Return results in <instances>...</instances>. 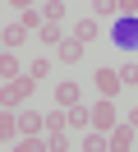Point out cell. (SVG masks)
<instances>
[{
  "label": "cell",
  "instance_id": "obj_22",
  "mask_svg": "<svg viewBox=\"0 0 138 152\" xmlns=\"http://www.w3.org/2000/svg\"><path fill=\"white\" fill-rule=\"evenodd\" d=\"M9 5H18V10H32V5H37V0H9Z\"/></svg>",
  "mask_w": 138,
  "mask_h": 152
},
{
  "label": "cell",
  "instance_id": "obj_6",
  "mask_svg": "<svg viewBox=\"0 0 138 152\" xmlns=\"http://www.w3.org/2000/svg\"><path fill=\"white\" fill-rule=\"evenodd\" d=\"M83 46H88V42H78V37H64L60 46H55L60 65H78V60H83Z\"/></svg>",
  "mask_w": 138,
  "mask_h": 152
},
{
  "label": "cell",
  "instance_id": "obj_20",
  "mask_svg": "<svg viewBox=\"0 0 138 152\" xmlns=\"http://www.w3.org/2000/svg\"><path fill=\"white\" fill-rule=\"evenodd\" d=\"M42 23H46L42 10H23V28H28V32H42Z\"/></svg>",
  "mask_w": 138,
  "mask_h": 152
},
{
  "label": "cell",
  "instance_id": "obj_15",
  "mask_svg": "<svg viewBox=\"0 0 138 152\" xmlns=\"http://www.w3.org/2000/svg\"><path fill=\"white\" fill-rule=\"evenodd\" d=\"M42 19L46 23H64V0H42Z\"/></svg>",
  "mask_w": 138,
  "mask_h": 152
},
{
  "label": "cell",
  "instance_id": "obj_18",
  "mask_svg": "<svg viewBox=\"0 0 138 152\" xmlns=\"http://www.w3.org/2000/svg\"><path fill=\"white\" fill-rule=\"evenodd\" d=\"M120 78H124V88H138V60H134V56L120 65Z\"/></svg>",
  "mask_w": 138,
  "mask_h": 152
},
{
  "label": "cell",
  "instance_id": "obj_2",
  "mask_svg": "<svg viewBox=\"0 0 138 152\" xmlns=\"http://www.w3.org/2000/svg\"><path fill=\"white\" fill-rule=\"evenodd\" d=\"M120 120H124V115L115 111V97H97V106H92V129L110 134V129H115Z\"/></svg>",
  "mask_w": 138,
  "mask_h": 152
},
{
  "label": "cell",
  "instance_id": "obj_4",
  "mask_svg": "<svg viewBox=\"0 0 138 152\" xmlns=\"http://www.w3.org/2000/svg\"><path fill=\"white\" fill-rule=\"evenodd\" d=\"M92 83H97V97H120V88H124V78H120V69L101 65L97 74H92Z\"/></svg>",
  "mask_w": 138,
  "mask_h": 152
},
{
  "label": "cell",
  "instance_id": "obj_19",
  "mask_svg": "<svg viewBox=\"0 0 138 152\" xmlns=\"http://www.w3.org/2000/svg\"><path fill=\"white\" fill-rule=\"evenodd\" d=\"M28 74H32V78H51V60H46V56H37L32 65H28Z\"/></svg>",
  "mask_w": 138,
  "mask_h": 152
},
{
  "label": "cell",
  "instance_id": "obj_7",
  "mask_svg": "<svg viewBox=\"0 0 138 152\" xmlns=\"http://www.w3.org/2000/svg\"><path fill=\"white\" fill-rule=\"evenodd\" d=\"M64 115H69V129H78V134H88L92 129V106H64Z\"/></svg>",
  "mask_w": 138,
  "mask_h": 152
},
{
  "label": "cell",
  "instance_id": "obj_14",
  "mask_svg": "<svg viewBox=\"0 0 138 152\" xmlns=\"http://www.w3.org/2000/svg\"><path fill=\"white\" fill-rule=\"evenodd\" d=\"M92 19H120V0H92Z\"/></svg>",
  "mask_w": 138,
  "mask_h": 152
},
{
  "label": "cell",
  "instance_id": "obj_12",
  "mask_svg": "<svg viewBox=\"0 0 138 152\" xmlns=\"http://www.w3.org/2000/svg\"><path fill=\"white\" fill-rule=\"evenodd\" d=\"M55 106H78V83H55Z\"/></svg>",
  "mask_w": 138,
  "mask_h": 152
},
{
  "label": "cell",
  "instance_id": "obj_5",
  "mask_svg": "<svg viewBox=\"0 0 138 152\" xmlns=\"http://www.w3.org/2000/svg\"><path fill=\"white\" fill-rule=\"evenodd\" d=\"M106 138H110V152H124V148H134V124H129V120H120L115 129L106 134Z\"/></svg>",
  "mask_w": 138,
  "mask_h": 152
},
{
  "label": "cell",
  "instance_id": "obj_16",
  "mask_svg": "<svg viewBox=\"0 0 138 152\" xmlns=\"http://www.w3.org/2000/svg\"><path fill=\"white\" fill-rule=\"evenodd\" d=\"M37 42H46V46H60V42H64L60 23H42V32H37Z\"/></svg>",
  "mask_w": 138,
  "mask_h": 152
},
{
  "label": "cell",
  "instance_id": "obj_10",
  "mask_svg": "<svg viewBox=\"0 0 138 152\" xmlns=\"http://www.w3.org/2000/svg\"><path fill=\"white\" fill-rule=\"evenodd\" d=\"M74 37H78V42H97L101 37V19H78V23H74Z\"/></svg>",
  "mask_w": 138,
  "mask_h": 152
},
{
  "label": "cell",
  "instance_id": "obj_21",
  "mask_svg": "<svg viewBox=\"0 0 138 152\" xmlns=\"http://www.w3.org/2000/svg\"><path fill=\"white\" fill-rule=\"evenodd\" d=\"M120 14H129V19H134V14H138V0H120Z\"/></svg>",
  "mask_w": 138,
  "mask_h": 152
},
{
  "label": "cell",
  "instance_id": "obj_1",
  "mask_svg": "<svg viewBox=\"0 0 138 152\" xmlns=\"http://www.w3.org/2000/svg\"><path fill=\"white\" fill-rule=\"evenodd\" d=\"M37 92V78L32 74H18V78H5V88H0V102H5V106H28V97H32Z\"/></svg>",
  "mask_w": 138,
  "mask_h": 152
},
{
  "label": "cell",
  "instance_id": "obj_17",
  "mask_svg": "<svg viewBox=\"0 0 138 152\" xmlns=\"http://www.w3.org/2000/svg\"><path fill=\"white\" fill-rule=\"evenodd\" d=\"M0 74H5V78H18V74H23V65H18V56H14V51H5V60H0Z\"/></svg>",
  "mask_w": 138,
  "mask_h": 152
},
{
  "label": "cell",
  "instance_id": "obj_8",
  "mask_svg": "<svg viewBox=\"0 0 138 152\" xmlns=\"http://www.w3.org/2000/svg\"><path fill=\"white\" fill-rule=\"evenodd\" d=\"M18 106H5V115H0V138H18Z\"/></svg>",
  "mask_w": 138,
  "mask_h": 152
},
{
  "label": "cell",
  "instance_id": "obj_9",
  "mask_svg": "<svg viewBox=\"0 0 138 152\" xmlns=\"http://www.w3.org/2000/svg\"><path fill=\"white\" fill-rule=\"evenodd\" d=\"M0 42H5V51H18L28 42V28H23V23H9V28L0 32Z\"/></svg>",
  "mask_w": 138,
  "mask_h": 152
},
{
  "label": "cell",
  "instance_id": "obj_13",
  "mask_svg": "<svg viewBox=\"0 0 138 152\" xmlns=\"http://www.w3.org/2000/svg\"><path fill=\"white\" fill-rule=\"evenodd\" d=\"M69 129V115H64V106H55L51 115H46V138H51V134H64Z\"/></svg>",
  "mask_w": 138,
  "mask_h": 152
},
{
  "label": "cell",
  "instance_id": "obj_23",
  "mask_svg": "<svg viewBox=\"0 0 138 152\" xmlns=\"http://www.w3.org/2000/svg\"><path fill=\"white\" fill-rule=\"evenodd\" d=\"M124 120H129V124H134V129H138V106H134V111H129V115H124Z\"/></svg>",
  "mask_w": 138,
  "mask_h": 152
},
{
  "label": "cell",
  "instance_id": "obj_3",
  "mask_svg": "<svg viewBox=\"0 0 138 152\" xmlns=\"http://www.w3.org/2000/svg\"><path fill=\"white\" fill-rule=\"evenodd\" d=\"M110 42L115 46H124V51H134L138 46V14L129 19V14H120L115 23H110Z\"/></svg>",
  "mask_w": 138,
  "mask_h": 152
},
{
  "label": "cell",
  "instance_id": "obj_11",
  "mask_svg": "<svg viewBox=\"0 0 138 152\" xmlns=\"http://www.w3.org/2000/svg\"><path fill=\"white\" fill-rule=\"evenodd\" d=\"M18 124H23V134H46V115H37V111H18Z\"/></svg>",
  "mask_w": 138,
  "mask_h": 152
}]
</instances>
